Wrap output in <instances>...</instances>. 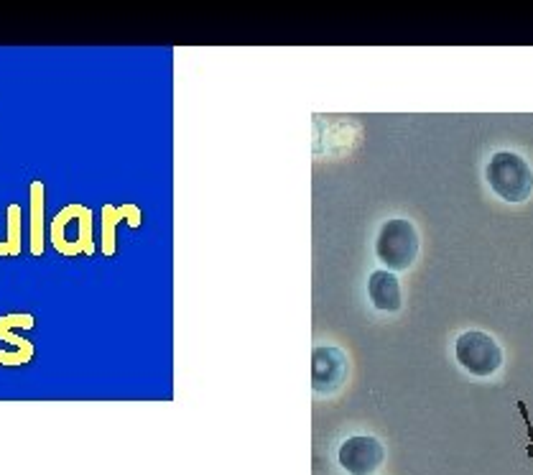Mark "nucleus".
<instances>
[{
	"label": "nucleus",
	"mask_w": 533,
	"mask_h": 475,
	"mask_svg": "<svg viewBox=\"0 0 533 475\" xmlns=\"http://www.w3.org/2000/svg\"><path fill=\"white\" fill-rule=\"evenodd\" d=\"M485 182L511 205H521L533 195V169L516 151H495L485 164Z\"/></svg>",
	"instance_id": "1"
},
{
	"label": "nucleus",
	"mask_w": 533,
	"mask_h": 475,
	"mask_svg": "<svg viewBox=\"0 0 533 475\" xmlns=\"http://www.w3.org/2000/svg\"><path fill=\"white\" fill-rule=\"evenodd\" d=\"M421 251L419 230L411 220L391 218L380 225L378 238H375V256L386 271H409L416 264Z\"/></svg>",
	"instance_id": "2"
},
{
	"label": "nucleus",
	"mask_w": 533,
	"mask_h": 475,
	"mask_svg": "<svg viewBox=\"0 0 533 475\" xmlns=\"http://www.w3.org/2000/svg\"><path fill=\"white\" fill-rule=\"evenodd\" d=\"M454 358L470 376L490 378L503 366V348L488 332L465 330L454 340Z\"/></svg>",
	"instance_id": "3"
},
{
	"label": "nucleus",
	"mask_w": 533,
	"mask_h": 475,
	"mask_svg": "<svg viewBox=\"0 0 533 475\" xmlns=\"http://www.w3.org/2000/svg\"><path fill=\"white\" fill-rule=\"evenodd\" d=\"M386 447L373 435L347 437L337 450V463L350 475H373L383 465Z\"/></svg>",
	"instance_id": "4"
},
{
	"label": "nucleus",
	"mask_w": 533,
	"mask_h": 475,
	"mask_svg": "<svg viewBox=\"0 0 533 475\" xmlns=\"http://www.w3.org/2000/svg\"><path fill=\"white\" fill-rule=\"evenodd\" d=\"M350 361L337 345H317L312 350V389L317 394H335L347 381Z\"/></svg>",
	"instance_id": "5"
},
{
	"label": "nucleus",
	"mask_w": 533,
	"mask_h": 475,
	"mask_svg": "<svg viewBox=\"0 0 533 475\" xmlns=\"http://www.w3.org/2000/svg\"><path fill=\"white\" fill-rule=\"evenodd\" d=\"M368 297L373 302L375 310L391 312L396 315L403 307V294H401V281L393 271L378 269L368 276Z\"/></svg>",
	"instance_id": "6"
},
{
	"label": "nucleus",
	"mask_w": 533,
	"mask_h": 475,
	"mask_svg": "<svg viewBox=\"0 0 533 475\" xmlns=\"http://www.w3.org/2000/svg\"><path fill=\"white\" fill-rule=\"evenodd\" d=\"M128 223L131 228L141 225V210L136 205H105L103 207V253L105 256H113L115 253V230L118 223Z\"/></svg>",
	"instance_id": "7"
},
{
	"label": "nucleus",
	"mask_w": 533,
	"mask_h": 475,
	"mask_svg": "<svg viewBox=\"0 0 533 475\" xmlns=\"http://www.w3.org/2000/svg\"><path fill=\"white\" fill-rule=\"evenodd\" d=\"M31 256H44V182H31Z\"/></svg>",
	"instance_id": "8"
},
{
	"label": "nucleus",
	"mask_w": 533,
	"mask_h": 475,
	"mask_svg": "<svg viewBox=\"0 0 533 475\" xmlns=\"http://www.w3.org/2000/svg\"><path fill=\"white\" fill-rule=\"evenodd\" d=\"M34 317L31 315H6L0 317V340L6 345H13L16 348V353H23L26 358H34V343H29V340L18 338V335H13V327H23V330H31L34 327Z\"/></svg>",
	"instance_id": "9"
},
{
	"label": "nucleus",
	"mask_w": 533,
	"mask_h": 475,
	"mask_svg": "<svg viewBox=\"0 0 533 475\" xmlns=\"http://www.w3.org/2000/svg\"><path fill=\"white\" fill-rule=\"evenodd\" d=\"M80 202H72V205H67L64 210L57 212V218L52 220V243L54 248H57V253H62V256H74L72 246H69L67 241V228L72 220L80 218V212H82Z\"/></svg>",
	"instance_id": "10"
},
{
	"label": "nucleus",
	"mask_w": 533,
	"mask_h": 475,
	"mask_svg": "<svg viewBox=\"0 0 533 475\" xmlns=\"http://www.w3.org/2000/svg\"><path fill=\"white\" fill-rule=\"evenodd\" d=\"M21 223H23V210H21V205H8L6 246H8V251H11V256H21V248H23Z\"/></svg>",
	"instance_id": "11"
},
{
	"label": "nucleus",
	"mask_w": 533,
	"mask_h": 475,
	"mask_svg": "<svg viewBox=\"0 0 533 475\" xmlns=\"http://www.w3.org/2000/svg\"><path fill=\"white\" fill-rule=\"evenodd\" d=\"M77 225H80V233H77V246L82 248L85 256H92V253H95V243H92V210L90 207L82 210Z\"/></svg>",
	"instance_id": "12"
},
{
	"label": "nucleus",
	"mask_w": 533,
	"mask_h": 475,
	"mask_svg": "<svg viewBox=\"0 0 533 475\" xmlns=\"http://www.w3.org/2000/svg\"><path fill=\"white\" fill-rule=\"evenodd\" d=\"M518 407H521V414H523V419H526V427H528V455H531L533 458V424H531V419H528V412H526V404H518Z\"/></svg>",
	"instance_id": "13"
},
{
	"label": "nucleus",
	"mask_w": 533,
	"mask_h": 475,
	"mask_svg": "<svg viewBox=\"0 0 533 475\" xmlns=\"http://www.w3.org/2000/svg\"><path fill=\"white\" fill-rule=\"evenodd\" d=\"M0 256H11V251H8L6 241H0Z\"/></svg>",
	"instance_id": "14"
}]
</instances>
